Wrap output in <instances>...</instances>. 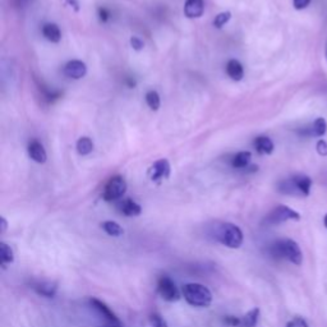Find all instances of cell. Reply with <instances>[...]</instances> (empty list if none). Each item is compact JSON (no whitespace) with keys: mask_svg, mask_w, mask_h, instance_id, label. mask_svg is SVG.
Returning <instances> with one entry per match:
<instances>
[{"mask_svg":"<svg viewBox=\"0 0 327 327\" xmlns=\"http://www.w3.org/2000/svg\"><path fill=\"white\" fill-rule=\"evenodd\" d=\"M87 73V67L81 60H71L64 67V74L69 78L81 79Z\"/></svg>","mask_w":327,"mask_h":327,"instance_id":"cell-8","label":"cell"},{"mask_svg":"<svg viewBox=\"0 0 327 327\" xmlns=\"http://www.w3.org/2000/svg\"><path fill=\"white\" fill-rule=\"evenodd\" d=\"M230 18H232V13H230V12H223V13L217 14V16L215 17V19H213V26H215L216 28H221L223 26H225L229 22Z\"/></svg>","mask_w":327,"mask_h":327,"instance_id":"cell-25","label":"cell"},{"mask_svg":"<svg viewBox=\"0 0 327 327\" xmlns=\"http://www.w3.org/2000/svg\"><path fill=\"white\" fill-rule=\"evenodd\" d=\"M317 152L321 156H327V142L324 139H319L316 145Z\"/></svg>","mask_w":327,"mask_h":327,"instance_id":"cell-29","label":"cell"},{"mask_svg":"<svg viewBox=\"0 0 327 327\" xmlns=\"http://www.w3.org/2000/svg\"><path fill=\"white\" fill-rule=\"evenodd\" d=\"M213 237L221 244L229 248H239L243 243V233L237 225L232 223H223L215 228Z\"/></svg>","mask_w":327,"mask_h":327,"instance_id":"cell-3","label":"cell"},{"mask_svg":"<svg viewBox=\"0 0 327 327\" xmlns=\"http://www.w3.org/2000/svg\"><path fill=\"white\" fill-rule=\"evenodd\" d=\"M92 150L93 142L88 137H82V138L78 139V142H77V151H78L79 155L86 156L92 152Z\"/></svg>","mask_w":327,"mask_h":327,"instance_id":"cell-21","label":"cell"},{"mask_svg":"<svg viewBox=\"0 0 327 327\" xmlns=\"http://www.w3.org/2000/svg\"><path fill=\"white\" fill-rule=\"evenodd\" d=\"M131 44H132V47H133L134 50H142V49H143V46H145L143 41L139 40L138 37H132L131 38Z\"/></svg>","mask_w":327,"mask_h":327,"instance_id":"cell-31","label":"cell"},{"mask_svg":"<svg viewBox=\"0 0 327 327\" xmlns=\"http://www.w3.org/2000/svg\"><path fill=\"white\" fill-rule=\"evenodd\" d=\"M28 155H30V157L32 158L35 162L38 164H44L47 158L46 151H45L44 146L41 145L40 142L37 141H32L30 145H28Z\"/></svg>","mask_w":327,"mask_h":327,"instance_id":"cell-13","label":"cell"},{"mask_svg":"<svg viewBox=\"0 0 327 327\" xmlns=\"http://www.w3.org/2000/svg\"><path fill=\"white\" fill-rule=\"evenodd\" d=\"M224 323L228 324L229 327H240V317L235 316H225Z\"/></svg>","mask_w":327,"mask_h":327,"instance_id":"cell-27","label":"cell"},{"mask_svg":"<svg viewBox=\"0 0 327 327\" xmlns=\"http://www.w3.org/2000/svg\"><path fill=\"white\" fill-rule=\"evenodd\" d=\"M326 58H327V47H326Z\"/></svg>","mask_w":327,"mask_h":327,"instance_id":"cell-36","label":"cell"},{"mask_svg":"<svg viewBox=\"0 0 327 327\" xmlns=\"http://www.w3.org/2000/svg\"><path fill=\"white\" fill-rule=\"evenodd\" d=\"M32 288L38 295H42V297L46 298L54 297L58 289L57 285L54 283H50V281H37L36 284H33Z\"/></svg>","mask_w":327,"mask_h":327,"instance_id":"cell-15","label":"cell"},{"mask_svg":"<svg viewBox=\"0 0 327 327\" xmlns=\"http://www.w3.org/2000/svg\"><path fill=\"white\" fill-rule=\"evenodd\" d=\"M42 35L46 40H49L50 42H59L60 38H62V32H60L59 27H58L55 23H46V25L42 27Z\"/></svg>","mask_w":327,"mask_h":327,"instance_id":"cell-18","label":"cell"},{"mask_svg":"<svg viewBox=\"0 0 327 327\" xmlns=\"http://www.w3.org/2000/svg\"><path fill=\"white\" fill-rule=\"evenodd\" d=\"M251 158V152H248V151H242V152L237 153V155L233 157L232 165L234 168H237V169H244V168H247L249 165Z\"/></svg>","mask_w":327,"mask_h":327,"instance_id":"cell-19","label":"cell"},{"mask_svg":"<svg viewBox=\"0 0 327 327\" xmlns=\"http://www.w3.org/2000/svg\"><path fill=\"white\" fill-rule=\"evenodd\" d=\"M227 73L233 81H240L244 76V69H243V66L240 64V62L238 60L232 59L228 62L227 64Z\"/></svg>","mask_w":327,"mask_h":327,"instance_id":"cell-16","label":"cell"},{"mask_svg":"<svg viewBox=\"0 0 327 327\" xmlns=\"http://www.w3.org/2000/svg\"><path fill=\"white\" fill-rule=\"evenodd\" d=\"M259 319V309L253 308L245 316L240 317V327H256Z\"/></svg>","mask_w":327,"mask_h":327,"instance_id":"cell-20","label":"cell"},{"mask_svg":"<svg viewBox=\"0 0 327 327\" xmlns=\"http://www.w3.org/2000/svg\"><path fill=\"white\" fill-rule=\"evenodd\" d=\"M0 261H2V264L6 267V264L12 263L14 261V254L12 248L9 247L7 243H2L0 244Z\"/></svg>","mask_w":327,"mask_h":327,"instance_id":"cell-23","label":"cell"},{"mask_svg":"<svg viewBox=\"0 0 327 327\" xmlns=\"http://www.w3.org/2000/svg\"><path fill=\"white\" fill-rule=\"evenodd\" d=\"M98 14H100V19L102 21V22H106L107 19H109V12L106 11L105 8H101L100 11H98Z\"/></svg>","mask_w":327,"mask_h":327,"instance_id":"cell-32","label":"cell"},{"mask_svg":"<svg viewBox=\"0 0 327 327\" xmlns=\"http://www.w3.org/2000/svg\"><path fill=\"white\" fill-rule=\"evenodd\" d=\"M299 219H300V215L297 212V211L288 207V206L280 204V206L275 207L270 213H268L267 217L264 219V223L267 224V225H278V224L285 223V221L299 220Z\"/></svg>","mask_w":327,"mask_h":327,"instance_id":"cell-4","label":"cell"},{"mask_svg":"<svg viewBox=\"0 0 327 327\" xmlns=\"http://www.w3.org/2000/svg\"><path fill=\"white\" fill-rule=\"evenodd\" d=\"M101 228L104 229V232L106 234L112 235V237H120L124 233L122 227L118 223H115V221H105V223L101 224Z\"/></svg>","mask_w":327,"mask_h":327,"instance_id":"cell-22","label":"cell"},{"mask_svg":"<svg viewBox=\"0 0 327 327\" xmlns=\"http://www.w3.org/2000/svg\"><path fill=\"white\" fill-rule=\"evenodd\" d=\"M146 102L151 110H158L160 107V96L156 91H148L146 93Z\"/></svg>","mask_w":327,"mask_h":327,"instance_id":"cell-24","label":"cell"},{"mask_svg":"<svg viewBox=\"0 0 327 327\" xmlns=\"http://www.w3.org/2000/svg\"><path fill=\"white\" fill-rule=\"evenodd\" d=\"M254 147L262 155H270L274 152V142L268 137H257L254 141Z\"/></svg>","mask_w":327,"mask_h":327,"instance_id":"cell-17","label":"cell"},{"mask_svg":"<svg viewBox=\"0 0 327 327\" xmlns=\"http://www.w3.org/2000/svg\"><path fill=\"white\" fill-rule=\"evenodd\" d=\"M183 297L193 307H208L212 302V294L202 284L191 283L183 286Z\"/></svg>","mask_w":327,"mask_h":327,"instance_id":"cell-2","label":"cell"},{"mask_svg":"<svg viewBox=\"0 0 327 327\" xmlns=\"http://www.w3.org/2000/svg\"><path fill=\"white\" fill-rule=\"evenodd\" d=\"M286 327H308V324H307V322L302 317H295L292 321L288 322Z\"/></svg>","mask_w":327,"mask_h":327,"instance_id":"cell-28","label":"cell"},{"mask_svg":"<svg viewBox=\"0 0 327 327\" xmlns=\"http://www.w3.org/2000/svg\"><path fill=\"white\" fill-rule=\"evenodd\" d=\"M118 207L122 211V213H124L126 216H129V217H132V216H138L139 213L142 212L141 206L131 198H127L120 202V203L118 204Z\"/></svg>","mask_w":327,"mask_h":327,"instance_id":"cell-14","label":"cell"},{"mask_svg":"<svg viewBox=\"0 0 327 327\" xmlns=\"http://www.w3.org/2000/svg\"><path fill=\"white\" fill-rule=\"evenodd\" d=\"M311 4V0H293V6L297 11H302V9H305L307 7Z\"/></svg>","mask_w":327,"mask_h":327,"instance_id":"cell-30","label":"cell"},{"mask_svg":"<svg viewBox=\"0 0 327 327\" xmlns=\"http://www.w3.org/2000/svg\"><path fill=\"white\" fill-rule=\"evenodd\" d=\"M150 323L152 327H168V323L164 319V317L161 314L156 313V312L150 314Z\"/></svg>","mask_w":327,"mask_h":327,"instance_id":"cell-26","label":"cell"},{"mask_svg":"<svg viewBox=\"0 0 327 327\" xmlns=\"http://www.w3.org/2000/svg\"><path fill=\"white\" fill-rule=\"evenodd\" d=\"M100 327H122V324H112V323H109V324H106V326H100Z\"/></svg>","mask_w":327,"mask_h":327,"instance_id":"cell-34","label":"cell"},{"mask_svg":"<svg viewBox=\"0 0 327 327\" xmlns=\"http://www.w3.org/2000/svg\"><path fill=\"white\" fill-rule=\"evenodd\" d=\"M327 132V123L323 118H317L312 126L308 128H304L302 131L303 136L307 137H323Z\"/></svg>","mask_w":327,"mask_h":327,"instance_id":"cell-10","label":"cell"},{"mask_svg":"<svg viewBox=\"0 0 327 327\" xmlns=\"http://www.w3.org/2000/svg\"><path fill=\"white\" fill-rule=\"evenodd\" d=\"M90 304L92 305V308L96 309V311L98 312V314H101V316L104 317V318L106 319V321L109 322V323H112V324H122V323H120L119 318L117 317V314H115L114 312H113L112 309H110L104 302H101V300L97 299V298H91Z\"/></svg>","mask_w":327,"mask_h":327,"instance_id":"cell-7","label":"cell"},{"mask_svg":"<svg viewBox=\"0 0 327 327\" xmlns=\"http://www.w3.org/2000/svg\"><path fill=\"white\" fill-rule=\"evenodd\" d=\"M270 254L274 258L288 259L292 263L302 264L303 254L297 242L292 239H280L272 243L270 247Z\"/></svg>","mask_w":327,"mask_h":327,"instance_id":"cell-1","label":"cell"},{"mask_svg":"<svg viewBox=\"0 0 327 327\" xmlns=\"http://www.w3.org/2000/svg\"><path fill=\"white\" fill-rule=\"evenodd\" d=\"M323 224H324V227L327 228V213L326 215H324V219H323Z\"/></svg>","mask_w":327,"mask_h":327,"instance_id":"cell-35","label":"cell"},{"mask_svg":"<svg viewBox=\"0 0 327 327\" xmlns=\"http://www.w3.org/2000/svg\"><path fill=\"white\" fill-rule=\"evenodd\" d=\"M292 180L293 183H294L295 188H297L298 192H299L300 197L309 196V193H311V187H312L311 178L307 177V175L299 174L292 177Z\"/></svg>","mask_w":327,"mask_h":327,"instance_id":"cell-11","label":"cell"},{"mask_svg":"<svg viewBox=\"0 0 327 327\" xmlns=\"http://www.w3.org/2000/svg\"><path fill=\"white\" fill-rule=\"evenodd\" d=\"M126 192H127V183L126 180H124V178L114 177L107 182L102 197H104L105 201L107 202L117 201V199L122 198V197L126 194Z\"/></svg>","mask_w":327,"mask_h":327,"instance_id":"cell-6","label":"cell"},{"mask_svg":"<svg viewBox=\"0 0 327 327\" xmlns=\"http://www.w3.org/2000/svg\"><path fill=\"white\" fill-rule=\"evenodd\" d=\"M2 233H4L6 232V229H7V220L4 217H2Z\"/></svg>","mask_w":327,"mask_h":327,"instance_id":"cell-33","label":"cell"},{"mask_svg":"<svg viewBox=\"0 0 327 327\" xmlns=\"http://www.w3.org/2000/svg\"><path fill=\"white\" fill-rule=\"evenodd\" d=\"M203 0H187L184 4V14L188 18H199L203 14Z\"/></svg>","mask_w":327,"mask_h":327,"instance_id":"cell-12","label":"cell"},{"mask_svg":"<svg viewBox=\"0 0 327 327\" xmlns=\"http://www.w3.org/2000/svg\"><path fill=\"white\" fill-rule=\"evenodd\" d=\"M157 292L160 297L167 302H177L180 294L174 281L168 275H161L157 280Z\"/></svg>","mask_w":327,"mask_h":327,"instance_id":"cell-5","label":"cell"},{"mask_svg":"<svg viewBox=\"0 0 327 327\" xmlns=\"http://www.w3.org/2000/svg\"><path fill=\"white\" fill-rule=\"evenodd\" d=\"M170 175V164L169 161L165 160V158H161V160L156 161L150 169V177L152 180H160L165 179V178H169Z\"/></svg>","mask_w":327,"mask_h":327,"instance_id":"cell-9","label":"cell"}]
</instances>
